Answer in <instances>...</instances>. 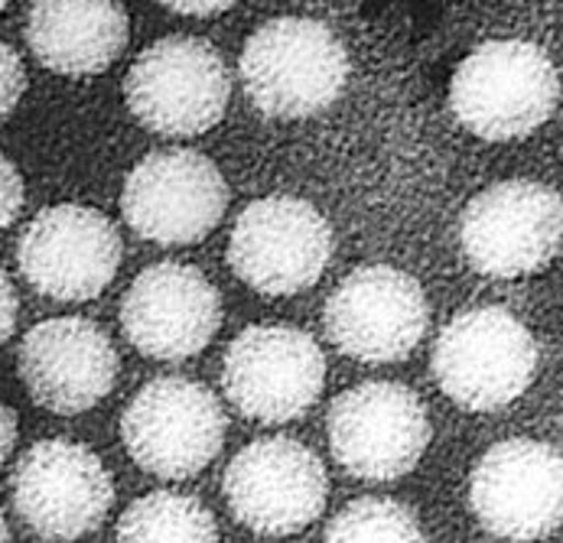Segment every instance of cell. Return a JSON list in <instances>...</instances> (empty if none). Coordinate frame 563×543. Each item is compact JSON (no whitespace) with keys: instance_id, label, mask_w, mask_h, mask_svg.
Segmentation results:
<instances>
[{"instance_id":"e0dca14e","label":"cell","mask_w":563,"mask_h":543,"mask_svg":"<svg viewBox=\"0 0 563 543\" xmlns=\"http://www.w3.org/2000/svg\"><path fill=\"white\" fill-rule=\"evenodd\" d=\"M111 335L85 315H56L23 335L16 368L30 397L63 417L101 403L118 381Z\"/></svg>"},{"instance_id":"ffe728a7","label":"cell","mask_w":563,"mask_h":543,"mask_svg":"<svg viewBox=\"0 0 563 543\" xmlns=\"http://www.w3.org/2000/svg\"><path fill=\"white\" fill-rule=\"evenodd\" d=\"M322 543H427L417 514L395 498H355L325 528Z\"/></svg>"},{"instance_id":"ac0fdd59","label":"cell","mask_w":563,"mask_h":543,"mask_svg":"<svg viewBox=\"0 0 563 543\" xmlns=\"http://www.w3.org/2000/svg\"><path fill=\"white\" fill-rule=\"evenodd\" d=\"M128 10L111 0L33 3L26 10V43L33 56L59 76H98L128 46Z\"/></svg>"},{"instance_id":"d4e9b609","label":"cell","mask_w":563,"mask_h":543,"mask_svg":"<svg viewBox=\"0 0 563 543\" xmlns=\"http://www.w3.org/2000/svg\"><path fill=\"white\" fill-rule=\"evenodd\" d=\"M229 7H232L229 0L225 3H166V10H173V13H192V16H212V13H222Z\"/></svg>"},{"instance_id":"9a60e30c","label":"cell","mask_w":563,"mask_h":543,"mask_svg":"<svg viewBox=\"0 0 563 543\" xmlns=\"http://www.w3.org/2000/svg\"><path fill=\"white\" fill-rule=\"evenodd\" d=\"M470 501L488 534L538 541L563 524V456L525 436L495 443L473 468Z\"/></svg>"},{"instance_id":"277c9868","label":"cell","mask_w":563,"mask_h":543,"mask_svg":"<svg viewBox=\"0 0 563 543\" xmlns=\"http://www.w3.org/2000/svg\"><path fill=\"white\" fill-rule=\"evenodd\" d=\"M433 378L466 410H498L518 400L538 372V345L528 325L501 307L453 315L433 345Z\"/></svg>"},{"instance_id":"4316f807","label":"cell","mask_w":563,"mask_h":543,"mask_svg":"<svg viewBox=\"0 0 563 543\" xmlns=\"http://www.w3.org/2000/svg\"><path fill=\"white\" fill-rule=\"evenodd\" d=\"M3 7H7V3H3V0H0V10H3Z\"/></svg>"},{"instance_id":"30bf717a","label":"cell","mask_w":563,"mask_h":543,"mask_svg":"<svg viewBox=\"0 0 563 543\" xmlns=\"http://www.w3.org/2000/svg\"><path fill=\"white\" fill-rule=\"evenodd\" d=\"M20 521L43 541H76L101 528L114 505L104 463L73 440L33 443L10 475Z\"/></svg>"},{"instance_id":"3957f363","label":"cell","mask_w":563,"mask_h":543,"mask_svg":"<svg viewBox=\"0 0 563 543\" xmlns=\"http://www.w3.org/2000/svg\"><path fill=\"white\" fill-rule=\"evenodd\" d=\"M124 98L144 128L166 137H196L225 118L232 76L209 40L163 36L134 59Z\"/></svg>"},{"instance_id":"4fadbf2b","label":"cell","mask_w":563,"mask_h":543,"mask_svg":"<svg viewBox=\"0 0 563 543\" xmlns=\"http://www.w3.org/2000/svg\"><path fill=\"white\" fill-rule=\"evenodd\" d=\"M430 307L423 287L391 264L352 270L325 300L322 325L349 358L382 365L401 362L423 339Z\"/></svg>"},{"instance_id":"7402d4cb","label":"cell","mask_w":563,"mask_h":543,"mask_svg":"<svg viewBox=\"0 0 563 543\" xmlns=\"http://www.w3.org/2000/svg\"><path fill=\"white\" fill-rule=\"evenodd\" d=\"M23 196H26L23 176L16 173V166L7 156L0 154V232L16 222V215L23 209Z\"/></svg>"},{"instance_id":"44dd1931","label":"cell","mask_w":563,"mask_h":543,"mask_svg":"<svg viewBox=\"0 0 563 543\" xmlns=\"http://www.w3.org/2000/svg\"><path fill=\"white\" fill-rule=\"evenodd\" d=\"M26 91V73H23V63L20 56L13 53V46H7L0 40V121L10 118V111L20 104Z\"/></svg>"},{"instance_id":"d6986e66","label":"cell","mask_w":563,"mask_h":543,"mask_svg":"<svg viewBox=\"0 0 563 543\" xmlns=\"http://www.w3.org/2000/svg\"><path fill=\"white\" fill-rule=\"evenodd\" d=\"M118 543H219V524L192 495L151 491L121 514Z\"/></svg>"},{"instance_id":"9c48e42d","label":"cell","mask_w":563,"mask_h":543,"mask_svg":"<svg viewBox=\"0 0 563 543\" xmlns=\"http://www.w3.org/2000/svg\"><path fill=\"white\" fill-rule=\"evenodd\" d=\"M332 257V229L320 209L297 196H264L239 215L229 264L247 287L290 297L313 287Z\"/></svg>"},{"instance_id":"484cf974","label":"cell","mask_w":563,"mask_h":543,"mask_svg":"<svg viewBox=\"0 0 563 543\" xmlns=\"http://www.w3.org/2000/svg\"><path fill=\"white\" fill-rule=\"evenodd\" d=\"M0 543H10V531H7V521H3V514H0Z\"/></svg>"},{"instance_id":"cb8c5ba5","label":"cell","mask_w":563,"mask_h":543,"mask_svg":"<svg viewBox=\"0 0 563 543\" xmlns=\"http://www.w3.org/2000/svg\"><path fill=\"white\" fill-rule=\"evenodd\" d=\"M13 443H16V413L7 403H0V466L7 463Z\"/></svg>"},{"instance_id":"6da1fadb","label":"cell","mask_w":563,"mask_h":543,"mask_svg":"<svg viewBox=\"0 0 563 543\" xmlns=\"http://www.w3.org/2000/svg\"><path fill=\"white\" fill-rule=\"evenodd\" d=\"M244 95L267 118L325 111L349 81L342 40L310 16H274L257 26L239 59Z\"/></svg>"},{"instance_id":"7c38bea8","label":"cell","mask_w":563,"mask_h":543,"mask_svg":"<svg viewBox=\"0 0 563 543\" xmlns=\"http://www.w3.org/2000/svg\"><path fill=\"white\" fill-rule=\"evenodd\" d=\"M235 521L254 534L284 538L310 528L325 508L329 478L313 450L264 436L235 453L222 478Z\"/></svg>"},{"instance_id":"5b68a950","label":"cell","mask_w":563,"mask_h":543,"mask_svg":"<svg viewBox=\"0 0 563 543\" xmlns=\"http://www.w3.org/2000/svg\"><path fill=\"white\" fill-rule=\"evenodd\" d=\"M460 244L485 277L534 274L561 251L563 196L534 179L495 182L463 209Z\"/></svg>"},{"instance_id":"52a82bcc","label":"cell","mask_w":563,"mask_h":543,"mask_svg":"<svg viewBox=\"0 0 563 543\" xmlns=\"http://www.w3.org/2000/svg\"><path fill=\"white\" fill-rule=\"evenodd\" d=\"M335 463L365 481L401 478L430 446L423 400L395 381H365L342 390L325 417Z\"/></svg>"},{"instance_id":"2e32d148","label":"cell","mask_w":563,"mask_h":543,"mask_svg":"<svg viewBox=\"0 0 563 543\" xmlns=\"http://www.w3.org/2000/svg\"><path fill=\"white\" fill-rule=\"evenodd\" d=\"M128 342L157 362L199 355L222 325V297L192 264L163 261L134 277L121 300Z\"/></svg>"},{"instance_id":"ba28073f","label":"cell","mask_w":563,"mask_h":543,"mask_svg":"<svg viewBox=\"0 0 563 543\" xmlns=\"http://www.w3.org/2000/svg\"><path fill=\"white\" fill-rule=\"evenodd\" d=\"M325 385V358L310 332L297 325H251L229 345L222 388L232 407L261 423L303 417Z\"/></svg>"},{"instance_id":"8992f818","label":"cell","mask_w":563,"mask_h":543,"mask_svg":"<svg viewBox=\"0 0 563 543\" xmlns=\"http://www.w3.org/2000/svg\"><path fill=\"white\" fill-rule=\"evenodd\" d=\"M225 410L206 385L154 378L121 417L131 459L157 478H189L209 466L225 443Z\"/></svg>"},{"instance_id":"603a6c76","label":"cell","mask_w":563,"mask_h":543,"mask_svg":"<svg viewBox=\"0 0 563 543\" xmlns=\"http://www.w3.org/2000/svg\"><path fill=\"white\" fill-rule=\"evenodd\" d=\"M16 312H20L16 290H13L10 277L0 270V345L13 335V329H16Z\"/></svg>"},{"instance_id":"5bb4252c","label":"cell","mask_w":563,"mask_h":543,"mask_svg":"<svg viewBox=\"0 0 563 543\" xmlns=\"http://www.w3.org/2000/svg\"><path fill=\"white\" fill-rule=\"evenodd\" d=\"M229 209L222 169L199 151H157L124 179L121 212L141 237L192 244L212 232Z\"/></svg>"},{"instance_id":"8fae6325","label":"cell","mask_w":563,"mask_h":543,"mask_svg":"<svg viewBox=\"0 0 563 543\" xmlns=\"http://www.w3.org/2000/svg\"><path fill=\"white\" fill-rule=\"evenodd\" d=\"M121 254L124 244L114 222L76 202L43 209L16 244L23 280L63 303H85L104 293L121 267Z\"/></svg>"},{"instance_id":"7a4b0ae2","label":"cell","mask_w":563,"mask_h":543,"mask_svg":"<svg viewBox=\"0 0 563 543\" xmlns=\"http://www.w3.org/2000/svg\"><path fill=\"white\" fill-rule=\"evenodd\" d=\"M561 78L551 56L525 40H495L473 49L450 81L456 121L483 141L534 134L558 108Z\"/></svg>"}]
</instances>
